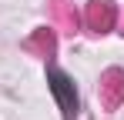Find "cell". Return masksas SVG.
<instances>
[{
    "mask_svg": "<svg viewBox=\"0 0 124 120\" xmlns=\"http://www.w3.org/2000/svg\"><path fill=\"white\" fill-rule=\"evenodd\" d=\"M47 80H50V90H54V97H57V103H61L64 117L74 120V113H77V90H74V80L67 77V73H61V70H47Z\"/></svg>",
    "mask_w": 124,
    "mask_h": 120,
    "instance_id": "obj_1",
    "label": "cell"
},
{
    "mask_svg": "<svg viewBox=\"0 0 124 120\" xmlns=\"http://www.w3.org/2000/svg\"><path fill=\"white\" fill-rule=\"evenodd\" d=\"M121 70H111L107 77H104V83H101V93H104V103L107 107H117L121 103V97H124V83H121Z\"/></svg>",
    "mask_w": 124,
    "mask_h": 120,
    "instance_id": "obj_2",
    "label": "cell"
},
{
    "mask_svg": "<svg viewBox=\"0 0 124 120\" xmlns=\"http://www.w3.org/2000/svg\"><path fill=\"white\" fill-rule=\"evenodd\" d=\"M111 20H114V10H111L104 0H94V3L87 7V23H91L94 30H107Z\"/></svg>",
    "mask_w": 124,
    "mask_h": 120,
    "instance_id": "obj_3",
    "label": "cell"
},
{
    "mask_svg": "<svg viewBox=\"0 0 124 120\" xmlns=\"http://www.w3.org/2000/svg\"><path fill=\"white\" fill-rule=\"evenodd\" d=\"M54 13H57V23H61L67 33H74V27H77V13L70 10V7H64V3H54Z\"/></svg>",
    "mask_w": 124,
    "mask_h": 120,
    "instance_id": "obj_4",
    "label": "cell"
}]
</instances>
